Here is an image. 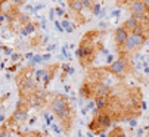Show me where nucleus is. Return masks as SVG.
<instances>
[{
    "mask_svg": "<svg viewBox=\"0 0 149 137\" xmlns=\"http://www.w3.org/2000/svg\"><path fill=\"white\" fill-rule=\"evenodd\" d=\"M50 128L53 130L55 134H63V130H62V127H61L59 124H55V122H53V124L50 125Z\"/></svg>",
    "mask_w": 149,
    "mask_h": 137,
    "instance_id": "obj_27",
    "label": "nucleus"
},
{
    "mask_svg": "<svg viewBox=\"0 0 149 137\" xmlns=\"http://www.w3.org/2000/svg\"><path fill=\"white\" fill-rule=\"evenodd\" d=\"M43 120H45L46 125H47V127H50V125L53 124V120H55V117H52L49 112H45V113H43Z\"/></svg>",
    "mask_w": 149,
    "mask_h": 137,
    "instance_id": "obj_22",
    "label": "nucleus"
},
{
    "mask_svg": "<svg viewBox=\"0 0 149 137\" xmlns=\"http://www.w3.org/2000/svg\"><path fill=\"white\" fill-rule=\"evenodd\" d=\"M6 2H9V0H0V8H2V6H3Z\"/></svg>",
    "mask_w": 149,
    "mask_h": 137,
    "instance_id": "obj_45",
    "label": "nucleus"
},
{
    "mask_svg": "<svg viewBox=\"0 0 149 137\" xmlns=\"http://www.w3.org/2000/svg\"><path fill=\"white\" fill-rule=\"evenodd\" d=\"M99 27H100V28H108V24H106V22H100Z\"/></svg>",
    "mask_w": 149,
    "mask_h": 137,
    "instance_id": "obj_44",
    "label": "nucleus"
},
{
    "mask_svg": "<svg viewBox=\"0 0 149 137\" xmlns=\"http://www.w3.org/2000/svg\"><path fill=\"white\" fill-rule=\"evenodd\" d=\"M8 24V19H6V13H5V10L0 8V27H5Z\"/></svg>",
    "mask_w": 149,
    "mask_h": 137,
    "instance_id": "obj_25",
    "label": "nucleus"
},
{
    "mask_svg": "<svg viewBox=\"0 0 149 137\" xmlns=\"http://www.w3.org/2000/svg\"><path fill=\"white\" fill-rule=\"evenodd\" d=\"M78 137H83V134H81V131H78Z\"/></svg>",
    "mask_w": 149,
    "mask_h": 137,
    "instance_id": "obj_48",
    "label": "nucleus"
},
{
    "mask_svg": "<svg viewBox=\"0 0 149 137\" xmlns=\"http://www.w3.org/2000/svg\"><path fill=\"white\" fill-rule=\"evenodd\" d=\"M143 24L146 25V28L149 30V12L146 13V16H145V19H143Z\"/></svg>",
    "mask_w": 149,
    "mask_h": 137,
    "instance_id": "obj_40",
    "label": "nucleus"
},
{
    "mask_svg": "<svg viewBox=\"0 0 149 137\" xmlns=\"http://www.w3.org/2000/svg\"><path fill=\"white\" fill-rule=\"evenodd\" d=\"M33 56H34V53H33V52H25V53L22 55V58H24L22 61H30Z\"/></svg>",
    "mask_w": 149,
    "mask_h": 137,
    "instance_id": "obj_35",
    "label": "nucleus"
},
{
    "mask_svg": "<svg viewBox=\"0 0 149 137\" xmlns=\"http://www.w3.org/2000/svg\"><path fill=\"white\" fill-rule=\"evenodd\" d=\"M55 16H56V12H55V8L49 10V19L50 21H55Z\"/></svg>",
    "mask_w": 149,
    "mask_h": 137,
    "instance_id": "obj_39",
    "label": "nucleus"
},
{
    "mask_svg": "<svg viewBox=\"0 0 149 137\" xmlns=\"http://www.w3.org/2000/svg\"><path fill=\"white\" fill-rule=\"evenodd\" d=\"M53 25H55L56 31H59V33H65V28L62 27V24H61V21H59V19H55V21H53Z\"/></svg>",
    "mask_w": 149,
    "mask_h": 137,
    "instance_id": "obj_28",
    "label": "nucleus"
},
{
    "mask_svg": "<svg viewBox=\"0 0 149 137\" xmlns=\"http://www.w3.org/2000/svg\"><path fill=\"white\" fill-rule=\"evenodd\" d=\"M90 12H92L96 18H102V16L105 15V12H103V9H102V6H100V3H99V2H96V3H95V6L92 8V10H90Z\"/></svg>",
    "mask_w": 149,
    "mask_h": 137,
    "instance_id": "obj_19",
    "label": "nucleus"
},
{
    "mask_svg": "<svg viewBox=\"0 0 149 137\" xmlns=\"http://www.w3.org/2000/svg\"><path fill=\"white\" fill-rule=\"evenodd\" d=\"M112 124H114V121L109 117V113H106L105 111H99V113L93 115L92 121L87 124V128L95 136H100V134H105L106 130H109L112 127Z\"/></svg>",
    "mask_w": 149,
    "mask_h": 137,
    "instance_id": "obj_4",
    "label": "nucleus"
},
{
    "mask_svg": "<svg viewBox=\"0 0 149 137\" xmlns=\"http://www.w3.org/2000/svg\"><path fill=\"white\" fill-rule=\"evenodd\" d=\"M143 3H145V8H146V10L149 12V0H143Z\"/></svg>",
    "mask_w": 149,
    "mask_h": 137,
    "instance_id": "obj_43",
    "label": "nucleus"
},
{
    "mask_svg": "<svg viewBox=\"0 0 149 137\" xmlns=\"http://www.w3.org/2000/svg\"><path fill=\"white\" fill-rule=\"evenodd\" d=\"M19 137H47V134L46 133H43V131H21L19 134H18Z\"/></svg>",
    "mask_w": 149,
    "mask_h": 137,
    "instance_id": "obj_16",
    "label": "nucleus"
},
{
    "mask_svg": "<svg viewBox=\"0 0 149 137\" xmlns=\"http://www.w3.org/2000/svg\"><path fill=\"white\" fill-rule=\"evenodd\" d=\"M41 56H43V63H49V61H50V58H52V53H49V52H46V53H43V55H41Z\"/></svg>",
    "mask_w": 149,
    "mask_h": 137,
    "instance_id": "obj_34",
    "label": "nucleus"
},
{
    "mask_svg": "<svg viewBox=\"0 0 149 137\" xmlns=\"http://www.w3.org/2000/svg\"><path fill=\"white\" fill-rule=\"evenodd\" d=\"M10 78H12V75H10V72H8L6 74V80H10Z\"/></svg>",
    "mask_w": 149,
    "mask_h": 137,
    "instance_id": "obj_47",
    "label": "nucleus"
},
{
    "mask_svg": "<svg viewBox=\"0 0 149 137\" xmlns=\"http://www.w3.org/2000/svg\"><path fill=\"white\" fill-rule=\"evenodd\" d=\"M74 72H75V70L70 63H62L61 65V77H59V81L61 83H65L67 78H68V75H74Z\"/></svg>",
    "mask_w": 149,
    "mask_h": 137,
    "instance_id": "obj_12",
    "label": "nucleus"
},
{
    "mask_svg": "<svg viewBox=\"0 0 149 137\" xmlns=\"http://www.w3.org/2000/svg\"><path fill=\"white\" fill-rule=\"evenodd\" d=\"M78 96L81 99H84V100H93L95 99V83L84 80L83 84L80 86Z\"/></svg>",
    "mask_w": 149,
    "mask_h": 137,
    "instance_id": "obj_9",
    "label": "nucleus"
},
{
    "mask_svg": "<svg viewBox=\"0 0 149 137\" xmlns=\"http://www.w3.org/2000/svg\"><path fill=\"white\" fill-rule=\"evenodd\" d=\"M81 2V5H83V8L84 9H89V10H92V8L95 6V3H96V0H80Z\"/></svg>",
    "mask_w": 149,
    "mask_h": 137,
    "instance_id": "obj_21",
    "label": "nucleus"
},
{
    "mask_svg": "<svg viewBox=\"0 0 149 137\" xmlns=\"http://www.w3.org/2000/svg\"><path fill=\"white\" fill-rule=\"evenodd\" d=\"M21 59H24V58H22V55H21L19 52H13V53L10 55V58H9V61H10L12 63H16V62H19Z\"/></svg>",
    "mask_w": 149,
    "mask_h": 137,
    "instance_id": "obj_23",
    "label": "nucleus"
},
{
    "mask_svg": "<svg viewBox=\"0 0 149 137\" xmlns=\"http://www.w3.org/2000/svg\"><path fill=\"white\" fill-rule=\"evenodd\" d=\"M47 109L58 118L59 125L63 130V134L70 136L74 121H75V105L74 99H70L67 95H58L55 91H49Z\"/></svg>",
    "mask_w": 149,
    "mask_h": 137,
    "instance_id": "obj_1",
    "label": "nucleus"
},
{
    "mask_svg": "<svg viewBox=\"0 0 149 137\" xmlns=\"http://www.w3.org/2000/svg\"><path fill=\"white\" fill-rule=\"evenodd\" d=\"M106 31L102 30H90L84 34L78 43V47L75 50V56L78 59L80 66L83 68H90L92 63L96 61L99 52H102L103 47V43H102V35Z\"/></svg>",
    "mask_w": 149,
    "mask_h": 137,
    "instance_id": "obj_2",
    "label": "nucleus"
},
{
    "mask_svg": "<svg viewBox=\"0 0 149 137\" xmlns=\"http://www.w3.org/2000/svg\"><path fill=\"white\" fill-rule=\"evenodd\" d=\"M55 12H56V16L58 18H63V16H65V9H63V8H61V6H56L55 8Z\"/></svg>",
    "mask_w": 149,
    "mask_h": 137,
    "instance_id": "obj_29",
    "label": "nucleus"
},
{
    "mask_svg": "<svg viewBox=\"0 0 149 137\" xmlns=\"http://www.w3.org/2000/svg\"><path fill=\"white\" fill-rule=\"evenodd\" d=\"M112 93V86L106 84L105 81H97L95 83V97L100 96H109ZM95 100V99H93Z\"/></svg>",
    "mask_w": 149,
    "mask_h": 137,
    "instance_id": "obj_10",
    "label": "nucleus"
},
{
    "mask_svg": "<svg viewBox=\"0 0 149 137\" xmlns=\"http://www.w3.org/2000/svg\"><path fill=\"white\" fill-rule=\"evenodd\" d=\"M112 37H114V43H115V49L118 50V49H121L123 46H124V43L127 41V38L130 37V31L121 24V25H118L112 31Z\"/></svg>",
    "mask_w": 149,
    "mask_h": 137,
    "instance_id": "obj_7",
    "label": "nucleus"
},
{
    "mask_svg": "<svg viewBox=\"0 0 149 137\" xmlns=\"http://www.w3.org/2000/svg\"><path fill=\"white\" fill-rule=\"evenodd\" d=\"M67 5H68V9L71 13H83V5L80 0H65Z\"/></svg>",
    "mask_w": 149,
    "mask_h": 137,
    "instance_id": "obj_13",
    "label": "nucleus"
},
{
    "mask_svg": "<svg viewBox=\"0 0 149 137\" xmlns=\"http://www.w3.org/2000/svg\"><path fill=\"white\" fill-rule=\"evenodd\" d=\"M41 9H45V3H37V5L34 6V10H33V12L37 13V12H40Z\"/></svg>",
    "mask_w": 149,
    "mask_h": 137,
    "instance_id": "obj_36",
    "label": "nucleus"
},
{
    "mask_svg": "<svg viewBox=\"0 0 149 137\" xmlns=\"http://www.w3.org/2000/svg\"><path fill=\"white\" fill-rule=\"evenodd\" d=\"M140 108H142V111H146V109H148V103L143 100V102L140 103Z\"/></svg>",
    "mask_w": 149,
    "mask_h": 137,
    "instance_id": "obj_42",
    "label": "nucleus"
},
{
    "mask_svg": "<svg viewBox=\"0 0 149 137\" xmlns=\"http://www.w3.org/2000/svg\"><path fill=\"white\" fill-rule=\"evenodd\" d=\"M43 75H45V68H38V70L34 71V78H36V81L38 84L43 81Z\"/></svg>",
    "mask_w": 149,
    "mask_h": 137,
    "instance_id": "obj_20",
    "label": "nucleus"
},
{
    "mask_svg": "<svg viewBox=\"0 0 149 137\" xmlns=\"http://www.w3.org/2000/svg\"><path fill=\"white\" fill-rule=\"evenodd\" d=\"M132 2V0H115V6L117 8H121V6H127Z\"/></svg>",
    "mask_w": 149,
    "mask_h": 137,
    "instance_id": "obj_31",
    "label": "nucleus"
},
{
    "mask_svg": "<svg viewBox=\"0 0 149 137\" xmlns=\"http://www.w3.org/2000/svg\"><path fill=\"white\" fill-rule=\"evenodd\" d=\"M56 47H58V44H56V43H52V44H47V46H46V52H49V53H52L53 50H56Z\"/></svg>",
    "mask_w": 149,
    "mask_h": 137,
    "instance_id": "obj_32",
    "label": "nucleus"
},
{
    "mask_svg": "<svg viewBox=\"0 0 149 137\" xmlns=\"http://www.w3.org/2000/svg\"><path fill=\"white\" fill-rule=\"evenodd\" d=\"M129 6V12H130V16H133L134 19H137L139 22H142L148 13L146 8H145V3L143 0H132V2L127 5Z\"/></svg>",
    "mask_w": 149,
    "mask_h": 137,
    "instance_id": "obj_6",
    "label": "nucleus"
},
{
    "mask_svg": "<svg viewBox=\"0 0 149 137\" xmlns=\"http://www.w3.org/2000/svg\"><path fill=\"white\" fill-rule=\"evenodd\" d=\"M68 47H70L68 44H63V46H62V49H61V52H62V56H63V58L70 61V59H72V58H71V53L68 52Z\"/></svg>",
    "mask_w": 149,
    "mask_h": 137,
    "instance_id": "obj_24",
    "label": "nucleus"
},
{
    "mask_svg": "<svg viewBox=\"0 0 149 137\" xmlns=\"http://www.w3.org/2000/svg\"><path fill=\"white\" fill-rule=\"evenodd\" d=\"M61 24H62L63 28H65V33H72V31L75 30V25H72V22H71L68 18H63V19L61 21Z\"/></svg>",
    "mask_w": 149,
    "mask_h": 137,
    "instance_id": "obj_17",
    "label": "nucleus"
},
{
    "mask_svg": "<svg viewBox=\"0 0 149 137\" xmlns=\"http://www.w3.org/2000/svg\"><path fill=\"white\" fill-rule=\"evenodd\" d=\"M24 10H25V13H30V12L34 10V6H33V5H25V6H24Z\"/></svg>",
    "mask_w": 149,
    "mask_h": 137,
    "instance_id": "obj_37",
    "label": "nucleus"
},
{
    "mask_svg": "<svg viewBox=\"0 0 149 137\" xmlns=\"http://www.w3.org/2000/svg\"><path fill=\"white\" fill-rule=\"evenodd\" d=\"M41 25L38 24V22H36V21H30L28 24H25L24 27H21L19 28V31H18V34L21 35V37H28V35H31V34H34L38 28H40Z\"/></svg>",
    "mask_w": 149,
    "mask_h": 137,
    "instance_id": "obj_11",
    "label": "nucleus"
},
{
    "mask_svg": "<svg viewBox=\"0 0 149 137\" xmlns=\"http://www.w3.org/2000/svg\"><path fill=\"white\" fill-rule=\"evenodd\" d=\"M106 137H127V134H125V130H124L121 125H114V127L108 131Z\"/></svg>",
    "mask_w": 149,
    "mask_h": 137,
    "instance_id": "obj_15",
    "label": "nucleus"
},
{
    "mask_svg": "<svg viewBox=\"0 0 149 137\" xmlns=\"http://www.w3.org/2000/svg\"><path fill=\"white\" fill-rule=\"evenodd\" d=\"M139 24H140V22L137 21V19H134L133 16H130V18H127L124 22H123V25L127 28V30H129L130 31V34L132 33H134L136 30H137V27H139Z\"/></svg>",
    "mask_w": 149,
    "mask_h": 137,
    "instance_id": "obj_14",
    "label": "nucleus"
},
{
    "mask_svg": "<svg viewBox=\"0 0 149 137\" xmlns=\"http://www.w3.org/2000/svg\"><path fill=\"white\" fill-rule=\"evenodd\" d=\"M40 63H43V56L38 55V53H34V56L28 61V65H30V66H33V68H36V66H37V65H40Z\"/></svg>",
    "mask_w": 149,
    "mask_h": 137,
    "instance_id": "obj_18",
    "label": "nucleus"
},
{
    "mask_svg": "<svg viewBox=\"0 0 149 137\" xmlns=\"http://www.w3.org/2000/svg\"><path fill=\"white\" fill-rule=\"evenodd\" d=\"M37 122V117H31L30 120H28V125H34Z\"/></svg>",
    "mask_w": 149,
    "mask_h": 137,
    "instance_id": "obj_41",
    "label": "nucleus"
},
{
    "mask_svg": "<svg viewBox=\"0 0 149 137\" xmlns=\"http://www.w3.org/2000/svg\"><path fill=\"white\" fill-rule=\"evenodd\" d=\"M61 68V65L58 63V62H55V63H47L46 66H45V75H43V81H41V87H43L45 90L47 88V86L52 83V80L55 78V75H56V72H58V70Z\"/></svg>",
    "mask_w": 149,
    "mask_h": 137,
    "instance_id": "obj_8",
    "label": "nucleus"
},
{
    "mask_svg": "<svg viewBox=\"0 0 149 137\" xmlns=\"http://www.w3.org/2000/svg\"><path fill=\"white\" fill-rule=\"evenodd\" d=\"M34 71L36 70H34L33 66L27 65V66L21 68V71L15 77V83H16V87H18L19 99L27 100V102L36 93V91L40 88V84L34 78Z\"/></svg>",
    "mask_w": 149,
    "mask_h": 137,
    "instance_id": "obj_3",
    "label": "nucleus"
},
{
    "mask_svg": "<svg viewBox=\"0 0 149 137\" xmlns=\"http://www.w3.org/2000/svg\"><path fill=\"white\" fill-rule=\"evenodd\" d=\"M9 2H10V5H13V6L19 8V6H22L24 3H27L28 0H9Z\"/></svg>",
    "mask_w": 149,
    "mask_h": 137,
    "instance_id": "obj_30",
    "label": "nucleus"
},
{
    "mask_svg": "<svg viewBox=\"0 0 149 137\" xmlns=\"http://www.w3.org/2000/svg\"><path fill=\"white\" fill-rule=\"evenodd\" d=\"M21 66V62H16V63H12V65H9V66H6V71L8 72H16L18 71V68Z\"/></svg>",
    "mask_w": 149,
    "mask_h": 137,
    "instance_id": "obj_26",
    "label": "nucleus"
},
{
    "mask_svg": "<svg viewBox=\"0 0 149 137\" xmlns=\"http://www.w3.org/2000/svg\"><path fill=\"white\" fill-rule=\"evenodd\" d=\"M146 41H148V40H146V37H145L143 34H140V33H132L130 37L127 38V41L124 43V46H123L121 49H118L117 52H118V55H120V53L133 55V53L139 52V50L143 47Z\"/></svg>",
    "mask_w": 149,
    "mask_h": 137,
    "instance_id": "obj_5",
    "label": "nucleus"
},
{
    "mask_svg": "<svg viewBox=\"0 0 149 137\" xmlns=\"http://www.w3.org/2000/svg\"><path fill=\"white\" fill-rule=\"evenodd\" d=\"M3 53H5L6 56H10V55L13 53V50H12V47H8V46L3 44Z\"/></svg>",
    "mask_w": 149,
    "mask_h": 137,
    "instance_id": "obj_33",
    "label": "nucleus"
},
{
    "mask_svg": "<svg viewBox=\"0 0 149 137\" xmlns=\"http://www.w3.org/2000/svg\"><path fill=\"white\" fill-rule=\"evenodd\" d=\"M70 90H71V86H68V84H67V86H65V91H67V93H68Z\"/></svg>",
    "mask_w": 149,
    "mask_h": 137,
    "instance_id": "obj_46",
    "label": "nucleus"
},
{
    "mask_svg": "<svg viewBox=\"0 0 149 137\" xmlns=\"http://www.w3.org/2000/svg\"><path fill=\"white\" fill-rule=\"evenodd\" d=\"M120 15H121V10L120 9H115V10L111 12V18H118Z\"/></svg>",
    "mask_w": 149,
    "mask_h": 137,
    "instance_id": "obj_38",
    "label": "nucleus"
}]
</instances>
